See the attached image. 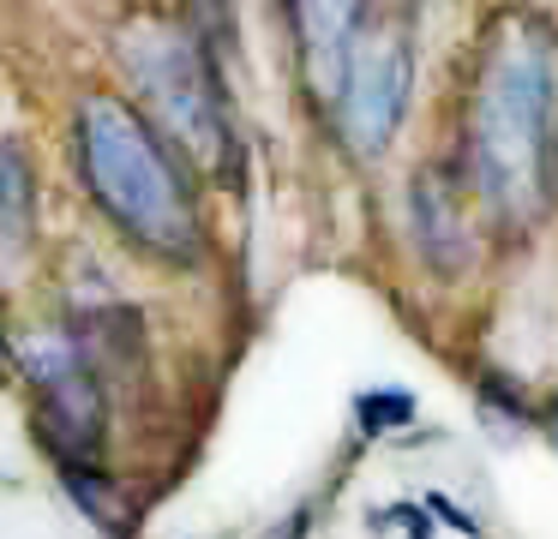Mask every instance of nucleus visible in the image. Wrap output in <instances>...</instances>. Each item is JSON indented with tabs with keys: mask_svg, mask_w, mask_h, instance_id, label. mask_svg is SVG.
<instances>
[{
	"mask_svg": "<svg viewBox=\"0 0 558 539\" xmlns=\"http://www.w3.org/2000/svg\"><path fill=\"white\" fill-rule=\"evenodd\" d=\"M0 174H7L0 192H7V258H13L31 234V162L19 138H7V150H0Z\"/></svg>",
	"mask_w": 558,
	"mask_h": 539,
	"instance_id": "nucleus-8",
	"label": "nucleus"
},
{
	"mask_svg": "<svg viewBox=\"0 0 558 539\" xmlns=\"http://www.w3.org/2000/svg\"><path fill=\"white\" fill-rule=\"evenodd\" d=\"M354 414H361V431H397L414 419V395L409 390H366L354 402Z\"/></svg>",
	"mask_w": 558,
	"mask_h": 539,
	"instance_id": "nucleus-10",
	"label": "nucleus"
},
{
	"mask_svg": "<svg viewBox=\"0 0 558 539\" xmlns=\"http://www.w3.org/2000/svg\"><path fill=\"white\" fill-rule=\"evenodd\" d=\"M193 12H145L121 30V66L138 90L145 120L181 150L186 168L210 180H234L241 168V138H234L229 90H222V66L193 30Z\"/></svg>",
	"mask_w": 558,
	"mask_h": 539,
	"instance_id": "nucleus-3",
	"label": "nucleus"
},
{
	"mask_svg": "<svg viewBox=\"0 0 558 539\" xmlns=\"http://www.w3.org/2000/svg\"><path fill=\"white\" fill-rule=\"evenodd\" d=\"M73 150L90 204L102 222L162 264L205 258V216H198L186 162L169 138L114 90H90L73 108Z\"/></svg>",
	"mask_w": 558,
	"mask_h": 539,
	"instance_id": "nucleus-2",
	"label": "nucleus"
},
{
	"mask_svg": "<svg viewBox=\"0 0 558 539\" xmlns=\"http://www.w3.org/2000/svg\"><path fill=\"white\" fill-rule=\"evenodd\" d=\"M373 527H385V534H409V539H433L426 503H390V510H373Z\"/></svg>",
	"mask_w": 558,
	"mask_h": 539,
	"instance_id": "nucleus-11",
	"label": "nucleus"
},
{
	"mask_svg": "<svg viewBox=\"0 0 558 539\" xmlns=\"http://www.w3.org/2000/svg\"><path fill=\"white\" fill-rule=\"evenodd\" d=\"M61 486H66V498L78 503V510L90 515V522H102L109 534H126V522H121V503H114V486H109V474H61Z\"/></svg>",
	"mask_w": 558,
	"mask_h": 539,
	"instance_id": "nucleus-9",
	"label": "nucleus"
},
{
	"mask_svg": "<svg viewBox=\"0 0 558 539\" xmlns=\"http://www.w3.org/2000/svg\"><path fill=\"white\" fill-rule=\"evenodd\" d=\"M414 96V36L409 12L397 7H361V30L349 48V72H342V96L330 108V132L354 162H373L390 150L402 114Z\"/></svg>",
	"mask_w": 558,
	"mask_h": 539,
	"instance_id": "nucleus-5",
	"label": "nucleus"
},
{
	"mask_svg": "<svg viewBox=\"0 0 558 539\" xmlns=\"http://www.w3.org/2000/svg\"><path fill=\"white\" fill-rule=\"evenodd\" d=\"M289 24H294L301 84L313 96V108L330 120V108L342 96V72H349L354 30H361V7H289Z\"/></svg>",
	"mask_w": 558,
	"mask_h": 539,
	"instance_id": "nucleus-7",
	"label": "nucleus"
},
{
	"mask_svg": "<svg viewBox=\"0 0 558 539\" xmlns=\"http://www.w3.org/2000/svg\"><path fill=\"white\" fill-rule=\"evenodd\" d=\"M19 378L31 395V426L37 443L54 455L61 474H102V443H109V402H102V371L78 347L73 330H37L13 342Z\"/></svg>",
	"mask_w": 558,
	"mask_h": 539,
	"instance_id": "nucleus-4",
	"label": "nucleus"
},
{
	"mask_svg": "<svg viewBox=\"0 0 558 539\" xmlns=\"http://www.w3.org/2000/svg\"><path fill=\"white\" fill-rule=\"evenodd\" d=\"M469 174H445V168H421L409 192L414 210V234H421V252L445 282H457L474 258V216H469Z\"/></svg>",
	"mask_w": 558,
	"mask_h": 539,
	"instance_id": "nucleus-6",
	"label": "nucleus"
},
{
	"mask_svg": "<svg viewBox=\"0 0 558 539\" xmlns=\"http://www.w3.org/2000/svg\"><path fill=\"white\" fill-rule=\"evenodd\" d=\"M462 174L505 234L558 210V30L541 12H505L474 54Z\"/></svg>",
	"mask_w": 558,
	"mask_h": 539,
	"instance_id": "nucleus-1",
	"label": "nucleus"
}]
</instances>
